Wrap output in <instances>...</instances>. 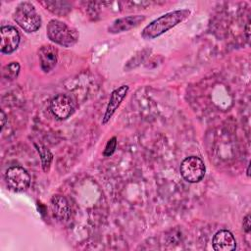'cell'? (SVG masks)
Instances as JSON below:
<instances>
[{
    "instance_id": "obj_1",
    "label": "cell",
    "mask_w": 251,
    "mask_h": 251,
    "mask_svg": "<svg viewBox=\"0 0 251 251\" xmlns=\"http://www.w3.org/2000/svg\"><path fill=\"white\" fill-rule=\"evenodd\" d=\"M190 14L191 11L188 9H180L168 12L147 25L143 28L141 35L144 39L147 40L154 39L183 22L190 16Z\"/></svg>"
},
{
    "instance_id": "obj_2",
    "label": "cell",
    "mask_w": 251,
    "mask_h": 251,
    "mask_svg": "<svg viewBox=\"0 0 251 251\" xmlns=\"http://www.w3.org/2000/svg\"><path fill=\"white\" fill-rule=\"evenodd\" d=\"M48 38L63 47H72L78 40L77 31L59 20H51L46 26Z\"/></svg>"
},
{
    "instance_id": "obj_3",
    "label": "cell",
    "mask_w": 251,
    "mask_h": 251,
    "mask_svg": "<svg viewBox=\"0 0 251 251\" xmlns=\"http://www.w3.org/2000/svg\"><path fill=\"white\" fill-rule=\"evenodd\" d=\"M15 22L26 32H34L41 25V17L30 2H21L14 12Z\"/></svg>"
},
{
    "instance_id": "obj_4",
    "label": "cell",
    "mask_w": 251,
    "mask_h": 251,
    "mask_svg": "<svg viewBox=\"0 0 251 251\" xmlns=\"http://www.w3.org/2000/svg\"><path fill=\"white\" fill-rule=\"evenodd\" d=\"M181 176L190 183L199 182L205 176L206 167L204 162L197 156H189L180 164Z\"/></svg>"
},
{
    "instance_id": "obj_5",
    "label": "cell",
    "mask_w": 251,
    "mask_h": 251,
    "mask_svg": "<svg viewBox=\"0 0 251 251\" xmlns=\"http://www.w3.org/2000/svg\"><path fill=\"white\" fill-rule=\"evenodd\" d=\"M5 179L8 186L16 192L26 190L30 184L29 174L25 169L20 166L10 167L6 171Z\"/></svg>"
},
{
    "instance_id": "obj_6",
    "label": "cell",
    "mask_w": 251,
    "mask_h": 251,
    "mask_svg": "<svg viewBox=\"0 0 251 251\" xmlns=\"http://www.w3.org/2000/svg\"><path fill=\"white\" fill-rule=\"evenodd\" d=\"M0 50L3 54H11L17 50L20 44V33L12 25H3L0 29Z\"/></svg>"
},
{
    "instance_id": "obj_7",
    "label": "cell",
    "mask_w": 251,
    "mask_h": 251,
    "mask_svg": "<svg viewBox=\"0 0 251 251\" xmlns=\"http://www.w3.org/2000/svg\"><path fill=\"white\" fill-rule=\"evenodd\" d=\"M50 110L58 120L68 119L74 111V106L71 99L64 94L55 96L50 102Z\"/></svg>"
},
{
    "instance_id": "obj_8",
    "label": "cell",
    "mask_w": 251,
    "mask_h": 251,
    "mask_svg": "<svg viewBox=\"0 0 251 251\" xmlns=\"http://www.w3.org/2000/svg\"><path fill=\"white\" fill-rule=\"evenodd\" d=\"M128 90H129V87L127 85H121L120 87L113 90V92L111 93L108 105L106 107L105 114L102 118V125H106L110 121V119L115 114L116 110L119 108L123 100L126 98Z\"/></svg>"
},
{
    "instance_id": "obj_9",
    "label": "cell",
    "mask_w": 251,
    "mask_h": 251,
    "mask_svg": "<svg viewBox=\"0 0 251 251\" xmlns=\"http://www.w3.org/2000/svg\"><path fill=\"white\" fill-rule=\"evenodd\" d=\"M212 245L215 251H233L236 249V240L229 230L221 229L215 233Z\"/></svg>"
},
{
    "instance_id": "obj_10",
    "label": "cell",
    "mask_w": 251,
    "mask_h": 251,
    "mask_svg": "<svg viewBox=\"0 0 251 251\" xmlns=\"http://www.w3.org/2000/svg\"><path fill=\"white\" fill-rule=\"evenodd\" d=\"M144 20H145V17L142 15L119 18V19H116L114 22H112V24L108 26V31L110 33L124 32L137 26Z\"/></svg>"
},
{
    "instance_id": "obj_11",
    "label": "cell",
    "mask_w": 251,
    "mask_h": 251,
    "mask_svg": "<svg viewBox=\"0 0 251 251\" xmlns=\"http://www.w3.org/2000/svg\"><path fill=\"white\" fill-rule=\"evenodd\" d=\"M58 50L54 46L47 44L40 47L38 51V59L40 68L44 73L51 72L57 64Z\"/></svg>"
},
{
    "instance_id": "obj_12",
    "label": "cell",
    "mask_w": 251,
    "mask_h": 251,
    "mask_svg": "<svg viewBox=\"0 0 251 251\" xmlns=\"http://www.w3.org/2000/svg\"><path fill=\"white\" fill-rule=\"evenodd\" d=\"M51 209L59 221H68L71 216V209L68 201L61 195H54L51 199Z\"/></svg>"
},
{
    "instance_id": "obj_13",
    "label": "cell",
    "mask_w": 251,
    "mask_h": 251,
    "mask_svg": "<svg viewBox=\"0 0 251 251\" xmlns=\"http://www.w3.org/2000/svg\"><path fill=\"white\" fill-rule=\"evenodd\" d=\"M41 3L56 15H66L72 10V5L66 1H43Z\"/></svg>"
},
{
    "instance_id": "obj_14",
    "label": "cell",
    "mask_w": 251,
    "mask_h": 251,
    "mask_svg": "<svg viewBox=\"0 0 251 251\" xmlns=\"http://www.w3.org/2000/svg\"><path fill=\"white\" fill-rule=\"evenodd\" d=\"M20 70H21V67L18 62H11L10 64L6 65L3 68V71H2L3 77L9 80L15 79L18 77L20 74Z\"/></svg>"
},
{
    "instance_id": "obj_15",
    "label": "cell",
    "mask_w": 251,
    "mask_h": 251,
    "mask_svg": "<svg viewBox=\"0 0 251 251\" xmlns=\"http://www.w3.org/2000/svg\"><path fill=\"white\" fill-rule=\"evenodd\" d=\"M36 150L39 153L43 171L44 172L49 171V168H50V165H51V162L53 159L52 153L47 148H45L43 146H36Z\"/></svg>"
},
{
    "instance_id": "obj_16",
    "label": "cell",
    "mask_w": 251,
    "mask_h": 251,
    "mask_svg": "<svg viewBox=\"0 0 251 251\" xmlns=\"http://www.w3.org/2000/svg\"><path fill=\"white\" fill-rule=\"evenodd\" d=\"M116 148H117V138L114 136V137H112V138L107 142V144H106V146H105V149H104V152H103V155H104L105 157L111 156V155L115 152Z\"/></svg>"
},
{
    "instance_id": "obj_17",
    "label": "cell",
    "mask_w": 251,
    "mask_h": 251,
    "mask_svg": "<svg viewBox=\"0 0 251 251\" xmlns=\"http://www.w3.org/2000/svg\"><path fill=\"white\" fill-rule=\"evenodd\" d=\"M242 226H243V229L246 232H250V230H251V222H250V215L249 214L246 215L245 218L243 219Z\"/></svg>"
},
{
    "instance_id": "obj_18",
    "label": "cell",
    "mask_w": 251,
    "mask_h": 251,
    "mask_svg": "<svg viewBox=\"0 0 251 251\" xmlns=\"http://www.w3.org/2000/svg\"><path fill=\"white\" fill-rule=\"evenodd\" d=\"M0 113H1V129H2L4 127V126H5V123H6L7 119H6V115H5L3 110H1Z\"/></svg>"
},
{
    "instance_id": "obj_19",
    "label": "cell",
    "mask_w": 251,
    "mask_h": 251,
    "mask_svg": "<svg viewBox=\"0 0 251 251\" xmlns=\"http://www.w3.org/2000/svg\"><path fill=\"white\" fill-rule=\"evenodd\" d=\"M249 26H250V24H249V22L247 23V25H246V31H245V33H246V37H247V39H249L250 38V35H249V33H250V28H249Z\"/></svg>"
},
{
    "instance_id": "obj_20",
    "label": "cell",
    "mask_w": 251,
    "mask_h": 251,
    "mask_svg": "<svg viewBox=\"0 0 251 251\" xmlns=\"http://www.w3.org/2000/svg\"><path fill=\"white\" fill-rule=\"evenodd\" d=\"M246 174H247V176H250V165H248V167H247Z\"/></svg>"
}]
</instances>
